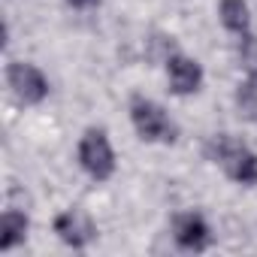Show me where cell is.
I'll list each match as a JSON object with an SVG mask.
<instances>
[{
    "mask_svg": "<svg viewBox=\"0 0 257 257\" xmlns=\"http://www.w3.org/2000/svg\"><path fill=\"white\" fill-rule=\"evenodd\" d=\"M131 121H134L137 134L146 143H173L176 140V124H173V118L158 103H152L146 97H137L131 103Z\"/></svg>",
    "mask_w": 257,
    "mask_h": 257,
    "instance_id": "cell-2",
    "label": "cell"
},
{
    "mask_svg": "<svg viewBox=\"0 0 257 257\" xmlns=\"http://www.w3.org/2000/svg\"><path fill=\"white\" fill-rule=\"evenodd\" d=\"M70 7H76V10H88V7H94L97 0H67Z\"/></svg>",
    "mask_w": 257,
    "mask_h": 257,
    "instance_id": "cell-11",
    "label": "cell"
},
{
    "mask_svg": "<svg viewBox=\"0 0 257 257\" xmlns=\"http://www.w3.org/2000/svg\"><path fill=\"white\" fill-rule=\"evenodd\" d=\"M7 82H10L13 94H16L22 103H28V106L43 103V100L49 97V79H46L34 64H25V61L10 64V70H7Z\"/></svg>",
    "mask_w": 257,
    "mask_h": 257,
    "instance_id": "cell-4",
    "label": "cell"
},
{
    "mask_svg": "<svg viewBox=\"0 0 257 257\" xmlns=\"http://www.w3.org/2000/svg\"><path fill=\"white\" fill-rule=\"evenodd\" d=\"M167 76H170V88L176 94H194L203 85V70L197 61L185 58V55H170L167 58Z\"/></svg>",
    "mask_w": 257,
    "mask_h": 257,
    "instance_id": "cell-7",
    "label": "cell"
},
{
    "mask_svg": "<svg viewBox=\"0 0 257 257\" xmlns=\"http://www.w3.org/2000/svg\"><path fill=\"white\" fill-rule=\"evenodd\" d=\"M79 164L97 182H106L115 173V155H112V146H109L103 131H88L82 137V143H79Z\"/></svg>",
    "mask_w": 257,
    "mask_h": 257,
    "instance_id": "cell-3",
    "label": "cell"
},
{
    "mask_svg": "<svg viewBox=\"0 0 257 257\" xmlns=\"http://www.w3.org/2000/svg\"><path fill=\"white\" fill-rule=\"evenodd\" d=\"M209 158H212L233 182H239V185H257V155H254L245 143L233 140L230 134L212 137V143H209Z\"/></svg>",
    "mask_w": 257,
    "mask_h": 257,
    "instance_id": "cell-1",
    "label": "cell"
},
{
    "mask_svg": "<svg viewBox=\"0 0 257 257\" xmlns=\"http://www.w3.org/2000/svg\"><path fill=\"white\" fill-rule=\"evenodd\" d=\"M221 22L230 34H248L251 28V16H248V4L245 0H221Z\"/></svg>",
    "mask_w": 257,
    "mask_h": 257,
    "instance_id": "cell-9",
    "label": "cell"
},
{
    "mask_svg": "<svg viewBox=\"0 0 257 257\" xmlns=\"http://www.w3.org/2000/svg\"><path fill=\"white\" fill-rule=\"evenodd\" d=\"M25 236H28V215L10 206V209L4 212V218H0V248L10 251V248H16Z\"/></svg>",
    "mask_w": 257,
    "mask_h": 257,
    "instance_id": "cell-8",
    "label": "cell"
},
{
    "mask_svg": "<svg viewBox=\"0 0 257 257\" xmlns=\"http://www.w3.org/2000/svg\"><path fill=\"white\" fill-rule=\"evenodd\" d=\"M239 61H242V67L248 70V76L257 79V37L242 34V43H239Z\"/></svg>",
    "mask_w": 257,
    "mask_h": 257,
    "instance_id": "cell-10",
    "label": "cell"
},
{
    "mask_svg": "<svg viewBox=\"0 0 257 257\" xmlns=\"http://www.w3.org/2000/svg\"><path fill=\"white\" fill-rule=\"evenodd\" d=\"M173 239L179 248L185 251H206L209 242H212V233H209V224L203 221V215L197 212H182L176 215L173 221Z\"/></svg>",
    "mask_w": 257,
    "mask_h": 257,
    "instance_id": "cell-5",
    "label": "cell"
},
{
    "mask_svg": "<svg viewBox=\"0 0 257 257\" xmlns=\"http://www.w3.org/2000/svg\"><path fill=\"white\" fill-rule=\"evenodd\" d=\"M55 233H58L67 245H73V248H85V245L97 236L94 221H91L82 209H67L64 215H58V221H55Z\"/></svg>",
    "mask_w": 257,
    "mask_h": 257,
    "instance_id": "cell-6",
    "label": "cell"
}]
</instances>
